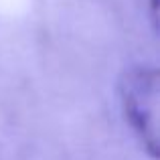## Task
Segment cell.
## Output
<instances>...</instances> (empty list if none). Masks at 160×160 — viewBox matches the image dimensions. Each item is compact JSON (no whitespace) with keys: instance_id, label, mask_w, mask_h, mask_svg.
<instances>
[{"instance_id":"cell-1","label":"cell","mask_w":160,"mask_h":160,"mask_svg":"<svg viewBox=\"0 0 160 160\" xmlns=\"http://www.w3.org/2000/svg\"><path fill=\"white\" fill-rule=\"evenodd\" d=\"M122 103L130 124L140 134L142 142L156 156L158 152V132H156V112H158V79L154 69L130 71L122 81Z\"/></svg>"}]
</instances>
